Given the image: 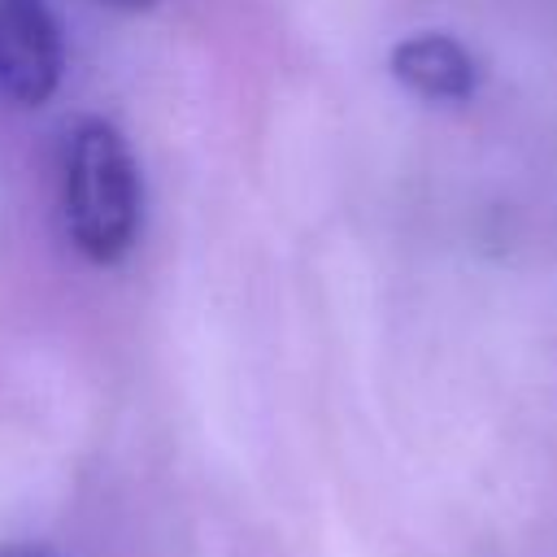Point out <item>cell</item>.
<instances>
[{
    "mask_svg": "<svg viewBox=\"0 0 557 557\" xmlns=\"http://www.w3.org/2000/svg\"><path fill=\"white\" fill-rule=\"evenodd\" d=\"M139 205L144 191L126 139L113 122L83 117L70 135L61 178V209L74 248L96 265L122 261L139 235Z\"/></svg>",
    "mask_w": 557,
    "mask_h": 557,
    "instance_id": "1",
    "label": "cell"
},
{
    "mask_svg": "<svg viewBox=\"0 0 557 557\" xmlns=\"http://www.w3.org/2000/svg\"><path fill=\"white\" fill-rule=\"evenodd\" d=\"M65 70V44L44 0H0V91L44 104Z\"/></svg>",
    "mask_w": 557,
    "mask_h": 557,
    "instance_id": "2",
    "label": "cell"
},
{
    "mask_svg": "<svg viewBox=\"0 0 557 557\" xmlns=\"http://www.w3.org/2000/svg\"><path fill=\"white\" fill-rule=\"evenodd\" d=\"M392 74L413 96L440 100V104H461L479 87V65L453 35H409V39H400L392 48Z\"/></svg>",
    "mask_w": 557,
    "mask_h": 557,
    "instance_id": "3",
    "label": "cell"
},
{
    "mask_svg": "<svg viewBox=\"0 0 557 557\" xmlns=\"http://www.w3.org/2000/svg\"><path fill=\"white\" fill-rule=\"evenodd\" d=\"M100 4H109V9H122V13H144V9H152L157 0H100Z\"/></svg>",
    "mask_w": 557,
    "mask_h": 557,
    "instance_id": "4",
    "label": "cell"
},
{
    "mask_svg": "<svg viewBox=\"0 0 557 557\" xmlns=\"http://www.w3.org/2000/svg\"><path fill=\"white\" fill-rule=\"evenodd\" d=\"M4 557H44V553H4Z\"/></svg>",
    "mask_w": 557,
    "mask_h": 557,
    "instance_id": "5",
    "label": "cell"
}]
</instances>
